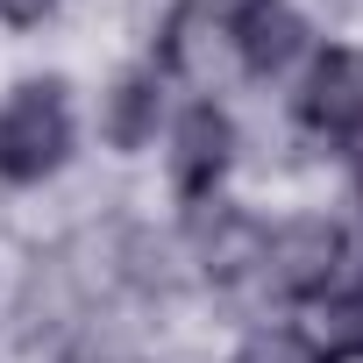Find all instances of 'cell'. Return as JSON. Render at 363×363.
<instances>
[{
    "instance_id": "11",
    "label": "cell",
    "mask_w": 363,
    "mask_h": 363,
    "mask_svg": "<svg viewBox=\"0 0 363 363\" xmlns=\"http://www.w3.org/2000/svg\"><path fill=\"white\" fill-rule=\"evenodd\" d=\"M57 15V0H0V22H15V29H36Z\"/></svg>"
},
{
    "instance_id": "9",
    "label": "cell",
    "mask_w": 363,
    "mask_h": 363,
    "mask_svg": "<svg viewBox=\"0 0 363 363\" xmlns=\"http://www.w3.org/2000/svg\"><path fill=\"white\" fill-rule=\"evenodd\" d=\"M313 349H320V363H363V285H349V292H328V299H320Z\"/></svg>"
},
{
    "instance_id": "3",
    "label": "cell",
    "mask_w": 363,
    "mask_h": 363,
    "mask_svg": "<svg viewBox=\"0 0 363 363\" xmlns=\"http://www.w3.org/2000/svg\"><path fill=\"white\" fill-rule=\"evenodd\" d=\"M228 164H235V121L214 107V100H193L186 114L171 121V157H164V171H171V193L178 200H214L221 193V178H228Z\"/></svg>"
},
{
    "instance_id": "1",
    "label": "cell",
    "mask_w": 363,
    "mask_h": 363,
    "mask_svg": "<svg viewBox=\"0 0 363 363\" xmlns=\"http://www.w3.org/2000/svg\"><path fill=\"white\" fill-rule=\"evenodd\" d=\"M72 93L65 79H22L0 100V186H43L72 157Z\"/></svg>"
},
{
    "instance_id": "4",
    "label": "cell",
    "mask_w": 363,
    "mask_h": 363,
    "mask_svg": "<svg viewBox=\"0 0 363 363\" xmlns=\"http://www.w3.org/2000/svg\"><path fill=\"white\" fill-rule=\"evenodd\" d=\"M186 257L200 264V278L235 285L242 271L264 264V228H257V214H242V207H228V200H200V207L186 214Z\"/></svg>"
},
{
    "instance_id": "7",
    "label": "cell",
    "mask_w": 363,
    "mask_h": 363,
    "mask_svg": "<svg viewBox=\"0 0 363 363\" xmlns=\"http://www.w3.org/2000/svg\"><path fill=\"white\" fill-rule=\"evenodd\" d=\"M157 121H164V72L157 65H128L107 86V100H100V135L114 150H143L157 135Z\"/></svg>"
},
{
    "instance_id": "12",
    "label": "cell",
    "mask_w": 363,
    "mask_h": 363,
    "mask_svg": "<svg viewBox=\"0 0 363 363\" xmlns=\"http://www.w3.org/2000/svg\"><path fill=\"white\" fill-rule=\"evenodd\" d=\"M356 200H363V157H356Z\"/></svg>"
},
{
    "instance_id": "6",
    "label": "cell",
    "mask_w": 363,
    "mask_h": 363,
    "mask_svg": "<svg viewBox=\"0 0 363 363\" xmlns=\"http://www.w3.org/2000/svg\"><path fill=\"white\" fill-rule=\"evenodd\" d=\"M299 121H306L313 135H335V143L363 135V50L342 43V50H328V57L306 72Z\"/></svg>"
},
{
    "instance_id": "10",
    "label": "cell",
    "mask_w": 363,
    "mask_h": 363,
    "mask_svg": "<svg viewBox=\"0 0 363 363\" xmlns=\"http://www.w3.org/2000/svg\"><path fill=\"white\" fill-rule=\"evenodd\" d=\"M235 363H320V349L306 335H292V328H264V335H250L235 349Z\"/></svg>"
},
{
    "instance_id": "5",
    "label": "cell",
    "mask_w": 363,
    "mask_h": 363,
    "mask_svg": "<svg viewBox=\"0 0 363 363\" xmlns=\"http://www.w3.org/2000/svg\"><path fill=\"white\" fill-rule=\"evenodd\" d=\"M306 15L292 8V0H242V8L228 15V43L242 57L250 79H285L299 57H306Z\"/></svg>"
},
{
    "instance_id": "2",
    "label": "cell",
    "mask_w": 363,
    "mask_h": 363,
    "mask_svg": "<svg viewBox=\"0 0 363 363\" xmlns=\"http://www.w3.org/2000/svg\"><path fill=\"white\" fill-rule=\"evenodd\" d=\"M257 271L271 278L278 299H328V292H342L349 235H342V221H328V214H299V221H285L278 235H264V264H257Z\"/></svg>"
},
{
    "instance_id": "8",
    "label": "cell",
    "mask_w": 363,
    "mask_h": 363,
    "mask_svg": "<svg viewBox=\"0 0 363 363\" xmlns=\"http://www.w3.org/2000/svg\"><path fill=\"white\" fill-rule=\"evenodd\" d=\"M207 50H214V8H207V0L171 8L164 43H157V72H186V79H200V72H207Z\"/></svg>"
}]
</instances>
